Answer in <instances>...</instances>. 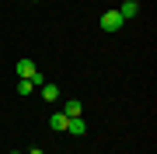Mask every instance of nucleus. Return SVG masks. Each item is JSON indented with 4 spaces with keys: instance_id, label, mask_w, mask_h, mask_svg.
Masks as SVG:
<instances>
[{
    "instance_id": "nucleus-10",
    "label": "nucleus",
    "mask_w": 157,
    "mask_h": 154,
    "mask_svg": "<svg viewBox=\"0 0 157 154\" xmlns=\"http://www.w3.org/2000/svg\"><path fill=\"white\" fill-rule=\"evenodd\" d=\"M11 154H21V151H11Z\"/></svg>"
},
{
    "instance_id": "nucleus-11",
    "label": "nucleus",
    "mask_w": 157,
    "mask_h": 154,
    "mask_svg": "<svg viewBox=\"0 0 157 154\" xmlns=\"http://www.w3.org/2000/svg\"><path fill=\"white\" fill-rule=\"evenodd\" d=\"M35 4H39V0H35Z\"/></svg>"
},
{
    "instance_id": "nucleus-1",
    "label": "nucleus",
    "mask_w": 157,
    "mask_h": 154,
    "mask_svg": "<svg viewBox=\"0 0 157 154\" xmlns=\"http://www.w3.org/2000/svg\"><path fill=\"white\" fill-rule=\"evenodd\" d=\"M101 28H105V32H119V28H122V14H119V11H105V14H101Z\"/></svg>"
},
{
    "instance_id": "nucleus-9",
    "label": "nucleus",
    "mask_w": 157,
    "mask_h": 154,
    "mask_svg": "<svg viewBox=\"0 0 157 154\" xmlns=\"http://www.w3.org/2000/svg\"><path fill=\"white\" fill-rule=\"evenodd\" d=\"M28 154H42V151H39V147H35V151H28Z\"/></svg>"
},
{
    "instance_id": "nucleus-7",
    "label": "nucleus",
    "mask_w": 157,
    "mask_h": 154,
    "mask_svg": "<svg viewBox=\"0 0 157 154\" xmlns=\"http://www.w3.org/2000/svg\"><path fill=\"white\" fill-rule=\"evenodd\" d=\"M49 126H52V130H56V133H67V116H63V112L49 116Z\"/></svg>"
},
{
    "instance_id": "nucleus-6",
    "label": "nucleus",
    "mask_w": 157,
    "mask_h": 154,
    "mask_svg": "<svg viewBox=\"0 0 157 154\" xmlns=\"http://www.w3.org/2000/svg\"><path fill=\"white\" fill-rule=\"evenodd\" d=\"M80 112H84V105H80L77 98H70V102H67V109H63V116H67V119H77Z\"/></svg>"
},
{
    "instance_id": "nucleus-3",
    "label": "nucleus",
    "mask_w": 157,
    "mask_h": 154,
    "mask_svg": "<svg viewBox=\"0 0 157 154\" xmlns=\"http://www.w3.org/2000/svg\"><path fill=\"white\" fill-rule=\"evenodd\" d=\"M67 133H70V137H84V133H87V123L80 119V116H77V119H67Z\"/></svg>"
},
{
    "instance_id": "nucleus-4",
    "label": "nucleus",
    "mask_w": 157,
    "mask_h": 154,
    "mask_svg": "<svg viewBox=\"0 0 157 154\" xmlns=\"http://www.w3.org/2000/svg\"><path fill=\"white\" fill-rule=\"evenodd\" d=\"M39 91H42V98H45V102H59V84H52V81H45Z\"/></svg>"
},
{
    "instance_id": "nucleus-2",
    "label": "nucleus",
    "mask_w": 157,
    "mask_h": 154,
    "mask_svg": "<svg viewBox=\"0 0 157 154\" xmlns=\"http://www.w3.org/2000/svg\"><path fill=\"white\" fill-rule=\"evenodd\" d=\"M35 74H39V67H35V60H17V77L32 81Z\"/></svg>"
},
{
    "instance_id": "nucleus-5",
    "label": "nucleus",
    "mask_w": 157,
    "mask_h": 154,
    "mask_svg": "<svg viewBox=\"0 0 157 154\" xmlns=\"http://www.w3.org/2000/svg\"><path fill=\"white\" fill-rule=\"evenodd\" d=\"M115 11L122 14V21H129V18L140 14V4H136V0H126V4H122V7H115Z\"/></svg>"
},
{
    "instance_id": "nucleus-8",
    "label": "nucleus",
    "mask_w": 157,
    "mask_h": 154,
    "mask_svg": "<svg viewBox=\"0 0 157 154\" xmlns=\"http://www.w3.org/2000/svg\"><path fill=\"white\" fill-rule=\"evenodd\" d=\"M32 91H35V84H32V81H25V77L17 81V95H21V98H28Z\"/></svg>"
}]
</instances>
